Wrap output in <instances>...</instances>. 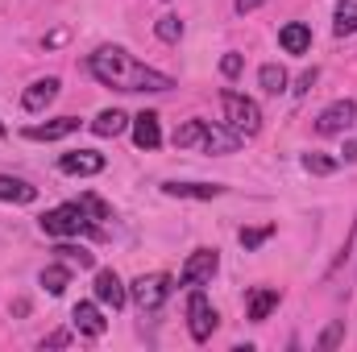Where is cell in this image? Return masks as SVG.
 <instances>
[{
  "mask_svg": "<svg viewBox=\"0 0 357 352\" xmlns=\"http://www.w3.org/2000/svg\"><path fill=\"white\" fill-rule=\"evenodd\" d=\"M88 71L104 83V88H116V91H171L175 88L171 75H162V71L137 63V58H133L129 50H121V46H100L88 58Z\"/></svg>",
  "mask_w": 357,
  "mask_h": 352,
  "instance_id": "cell-1",
  "label": "cell"
},
{
  "mask_svg": "<svg viewBox=\"0 0 357 352\" xmlns=\"http://www.w3.org/2000/svg\"><path fill=\"white\" fill-rule=\"evenodd\" d=\"M38 228L46 237H59V241H75V237H96V220H88V211L79 203H63V207H50L46 216H38Z\"/></svg>",
  "mask_w": 357,
  "mask_h": 352,
  "instance_id": "cell-2",
  "label": "cell"
},
{
  "mask_svg": "<svg viewBox=\"0 0 357 352\" xmlns=\"http://www.w3.org/2000/svg\"><path fill=\"white\" fill-rule=\"evenodd\" d=\"M220 108H225V125H229L241 141H250V137L262 133V108H258V99H250V95H241V91L225 88L220 91Z\"/></svg>",
  "mask_w": 357,
  "mask_h": 352,
  "instance_id": "cell-3",
  "label": "cell"
},
{
  "mask_svg": "<svg viewBox=\"0 0 357 352\" xmlns=\"http://www.w3.org/2000/svg\"><path fill=\"white\" fill-rule=\"evenodd\" d=\"M129 294H133V303H137L142 311H158V307L171 298V278H167V273H142V278L129 286Z\"/></svg>",
  "mask_w": 357,
  "mask_h": 352,
  "instance_id": "cell-4",
  "label": "cell"
},
{
  "mask_svg": "<svg viewBox=\"0 0 357 352\" xmlns=\"http://www.w3.org/2000/svg\"><path fill=\"white\" fill-rule=\"evenodd\" d=\"M220 269V253L216 249H195V253H187V262L178 269V286H204V282H212V273Z\"/></svg>",
  "mask_w": 357,
  "mask_h": 352,
  "instance_id": "cell-5",
  "label": "cell"
},
{
  "mask_svg": "<svg viewBox=\"0 0 357 352\" xmlns=\"http://www.w3.org/2000/svg\"><path fill=\"white\" fill-rule=\"evenodd\" d=\"M354 125H357V104H354V99H333V104L316 116V133H320V137L349 133Z\"/></svg>",
  "mask_w": 357,
  "mask_h": 352,
  "instance_id": "cell-6",
  "label": "cell"
},
{
  "mask_svg": "<svg viewBox=\"0 0 357 352\" xmlns=\"http://www.w3.org/2000/svg\"><path fill=\"white\" fill-rule=\"evenodd\" d=\"M187 332H191L195 344L212 340V332H216V311L199 290H191V298H187Z\"/></svg>",
  "mask_w": 357,
  "mask_h": 352,
  "instance_id": "cell-7",
  "label": "cell"
},
{
  "mask_svg": "<svg viewBox=\"0 0 357 352\" xmlns=\"http://www.w3.org/2000/svg\"><path fill=\"white\" fill-rule=\"evenodd\" d=\"M71 133H79V116H59V120H46V125H29V129H21L25 141H63V137H71Z\"/></svg>",
  "mask_w": 357,
  "mask_h": 352,
  "instance_id": "cell-8",
  "label": "cell"
},
{
  "mask_svg": "<svg viewBox=\"0 0 357 352\" xmlns=\"http://www.w3.org/2000/svg\"><path fill=\"white\" fill-rule=\"evenodd\" d=\"M125 298H129V290H125V282L116 278V269H100V273H96V303L121 311Z\"/></svg>",
  "mask_w": 357,
  "mask_h": 352,
  "instance_id": "cell-9",
  "label": "cell"
},
{
  "mask_svg": "<svg viewBox=\"0 0 357 352\" xmlns=\"http://www.w3.org/2000/svg\"><path fill=\"white\" fill-rule=\"evenodd\" d=\"M59 88H63V83H59L54 75H46V79H33V83L25 88V95H21V108H25V112H46V108L59 99Z\"/></svg>",
  "mask_w": 357,
  "mask_h": 352,
  "instance_id": "cell-10",
  "label": "cell"
},
{
  "mask_svg": "<svg viewBox=\"0 0 357 352\" xmlns=\"http://www.w3.org/2000/svg\"><path fill=\"white\" fill-rule=\"evenodd\" d=\"M59 170L63 175H79V178L100 175L104 170V154H96V150H71V154L59 158Z\"/></svg>",
  "mask_w": 357,
  "mask_h": 352,
  "instance_id": "cell-11",
  "label": "cell"
},
{
  "mask_svg": "<svg viewBox=\"0 0 357 352\" xmlns=\"http://www.w3.org/2000/svg\"><path fill=\"white\" fill-rule=\"evenodd\" d=\"M162 195L208 203V199H220V195H225V186H220V182H162Z\"/></svg>",
  "mask_w": 357,
  "mask_h": 352,
  "instance_id": "cell-12",
  "label": "cell"
},
{
  "mask_svg": "<svg viewBox=\"0 0 357 352\" xmlns=\"http://www.w3.org/2000/svg\"><path fill=\"white\" fill-rule=\"evenodd\" d=\"M133 145H137V150H158V145H162L158 112H137V116H133Z\"/></svg>",
  "mask_w": 357,
  "mask_h": 352,
  "instance_id": "cell-13",
  "label": "cell"
},
{
  "mask_svg": "<svg viewBox=\"0 0 357 352\" xmlns=\"http://www.w3.org/2000/svg\"><path fill=\"white\" fill-rule=\"evenodd\" d=\"M71 319H75V328H79L84 336H91V340H100V336L108 332V319H104V311H100L96 303H75Z\"/></svg>",
  "mask_w": 357,
  "mask_h": 352,
  "instance_id": "cell-14",
  "label": "cell"
},
{
  "mask_svg": "<svg viewBox=\"0 0 357 352\" xmlns=\"http://www.w3.org/2000/svg\"><path fill=\"white\" fill-rule=\"evenodd\" d=\"M278 42H282L287 54H307V50H312V29L299 25V21H291V25L278 29Z\"/></svg>",
  "mask_w": 357,
  "mask_h": 352,
  "instance_id": "cell-15",
  "label": "cell"
},
{
  "mask_svg": "<svg viewBox=\"0 0 357 352\" xmlns=\"http://www.w3.org/2000/svg\"><path fill=\"white\" fill-rule=\"evenodd\" d=\"M129 125H133V120H129L121 108H104V112L91 120V133H96V137H121Z\"/></svg>",
  "mask_w": 357,
  "mask_h": 352,
  "instance_id": "cell-16",
  "label": "cell"
},
{
  "mask_svg": "<svg viewBox=\"0 0 357 352\" xmlns=\"http://www.w3.org/2000/svg\"><path fill=\"white\" fill-rule=\"evenodd\" d=\"M0 199H4V203H33V199H38V186L25 182V178L0 175Z\"/></svg>",
  "mask_w": 357,
  "mask_h": 352,
  "instance_id": "cell-17",
  "label": "cell"
},
{
  "mask_svg": "<svg viewBox=\"0 0 357 352\" xmlns=\"http://www.w3.org/2000/svg\"><path fill=\"white\" fill-rule=\"evenodd\" d=\"M278 298H282V294H278L274 286H258V290L250 294V319H254V323H266L270 311L278 307Z\"/></svg>",
  "mask_w": 357,
  "mask_h": 352,
  "instance_id": "cell-18",
  "label": "cell"
},
{
  "mask_svg": "<svg viewBox=\"0 0 357 352\" xmlns=\"http://www.w3.org/2000/svg\"><path fill=\"white\" fill-rule=\"evenodd\" d=\"M241 145V137L233 133V129H216V125H208V133H204V150L208 154H233Z\"/></svg>",
  "mask_w": 357,
  "mask_h": 352,
  "instance_id": "cell-19",
  "label": "cell"
},
{
  "mask_svg": "<svg viewBox=\"0 0 357 352\" xmlns=\"http://www.w3.org/2000/svg\"><path fill=\"white\" fill-rule=\"evenodd\" d=\"M38 282L59 298V294H67V286H71V265H63V262H54V265H46L42 273H38Z\"/></svg>",
  "mask_w": 357,
  "mask_h": 352,
  "instance_id": "cell-20",
  "label": "cell"
},
{
  "mask_svg": "<svg viewBox=\"0 0 357 352\" xmlns=\"http://www.w3.org/2000/svg\"><path fill=\"white\" fill-rule=\"evenodd\" d=\"M333 33L337 38H354L357 33V0H341L333 8Z\"/></svg>",
  "mask_w": 357,
  "mask_h": 352,
  "instance_id": "cell-21",
  "label": "cell"
},
{
  "mask_svg": "<svg viewBox=\"0 0 357 352\" xmlns=\"http://www.w3.org/2000/svg\"><path fill=\"white\" fill-rule=\"evenodd\" d=\"M204 133H208V120H183L175 129V150H191V145H204Z\"/></svg>",
  "mask_w": 357,
  "mask_h": 352,
  "instance_id": "cell-22",
  "label": "cell"
},
{
  "mask_svg": "<svg viewBox=\"0 0 357 352\" xmlns=\"http://www.w3.org/2000/svg\"><path fill=\"white\" fill-rule=\"evenodd\" d=\"M303 170L307 175H337L341 170V158H333V154H320V150H312V154H303Z\"/></svg>",
  "mask_w": 357,
  "mask_h": 352,
  "instance_id": "cell-23",
  "label": "cell"
},
{
  "mask_svg": "<svg viewBox=\"0 0 357 352\" xmlns=\"http://www.w3.org/2000/svg\"><path fill=\"white\" fill-rule=\"evenodd\" d=\"M258 83H262V91H266V95H282L291 79H287V71H282L278 63H266V67L258 71Z\"/></svg>",
  "mask_w": 357,
  "mask_h": 352,
  "instance_id": "cell-24",
  "label": "cell"
},
{
  "mask_svg": "<svg viewBox=\"0 0 357 352\" xmlns=\"http://www.w3.org/2000/svg\"><path fill=\"white\" fill-rule=\"evenodd\" d=\"M154 33H158V42H167V46H175L178 38H183V21H178L175 13H162V17L154 21Z\"/></svg>",
  "mask_w": 357,
  "mask_h": 352,
  "instance_id": "cell-25",
  "label": "cell"
},
{
  "mask_svg": "<svg viewBox=\"0 0 357 352\" xmlns=\"http://www.w3.org/2000/svg\"><path fill=\"white\" fill-rule=\"evenodd\" d=\"M270 237H274V224H262V228H241V232H237V241H241V249H245V253H254L258 245H266Z\"/></svg>",
  "mask_w": 357,
  "mask_h": 352,
  "instance_id": "cell-26",
  "label": "cell"
},
{
  "mask_svg": "<svg viewBox=\"0 0 357 352\" xmlns=\"http://www.w3.org/2000/svg\"><path fill=\"white\" fill-rule=\"evenodd\" d=\"M341 340H345V319H333V323H328V328L320 332V340H316V349H320V352H328V349H337Z\"/></svg>",
  "mask_w": 357,
  "mask_h": 352,
  "instance_id": "cell-27",
  "label": "cell"
},
{
  "mask_svg": "<svg viewBox=\"0 0 357 352\" xmlns=\"http://www.w3.org/2000/svg\"><path fill=\"white\" fill-rule=\"evenodd\" d=\"M59 253L71 265H79V269H91V265H96V257H91L88 249H79V245H59Z\"/></svg>",
  "mask_w": 357,
  "mask_h": 352,
  "instance_id": "cell-28",
  "label": "cell"
},
{
  "mask_svg": "<svg viewBox=\"0 0 357 352\" xmlns=\"http://www.w3.org/2000/svg\"><path fill=\"white\" fill-rule=\"evenodd\" d=\"M79 207H84V211H91L96 220H112V207H108L104 199H96V195H84V199H79Z\"/></svg>",
  "mask_w": 357,
  "mask_h": 352,
  "instance_id": "cell-29",
  "label": "cell"
},
{
  "mask_svg": "<svg viewBox=\"0 0 357 352\" xmlns=\"http://www.w3.org/2000/svg\"><path fill=\"white\" fill-rule=\"evenodd\" d=\"M241 71H245V58H241V54H233V50H229V54H225V58H220V75H225V79H237V75H241Z\"/></svg>",
  "mask_w": 357,
  "mask_h": 352,
  "instance_id": "cell-30",
  "label": "cell"
},
{
  "mask_svg": "<svg viewBox=\"0 0 357 352\" xmlns=\"http://www.w3.org/2000/svg\"><path fill=\"white\" fill-rule=\"evenodd\" d=\"M67 344H71V332H50L42 340V349H67Z\"/></svg>",
  "mask_w": 357,
  "mask_h": 352,
  "instance_id": "cell-31",
  "label": "cell"
},
{
  "mask_svg": "<svg viewBox=\"0 0 357 352\" xmlns=\"http://www.w3.org/2000/svg\"><path fill=\"white\" fill-rule=\"evenodd\" d=\"M262 4H266V0H233V8H237L241 17H245V13H254V8H262Z\"/></svg>",
  "mask_w": 357,
  "mask_h": 352,
  "instance_id": "cell-32",
  "label": "cell"
},
{
  "mask_svg": "<svg viewBox=\"0 0 357 352\" xmlns=\"http://www.w3.org/2000/svg\"><path fill=\"white\" fill-rule=\"evenodd\" d=\"M312 83H316V67H312V71H303V75H299V95H303V91H312Z\"/></svg>",
  "mask_w": 357,
  "mask_h": 352,
  "instance_id": "cell-33",
  "label": "cell"
},
{
  "mask_svg": "<svg viewBox=\"0 0 357 352\" xmlns=\"http://www.w3.org/2000/svg\"><path fill=\"white\" fill-rule=\"evenodd\" d=\"M63 42H67V29H54V33L46 38V46H63Z\"/></svg>",
  "mask_w": 357,
  "mask_h": 352,
  "instance_id": "cell-34",
  "label": "cell"
},
{
  "mask_svg": "<svg viewBox=\"0 0 357 352\" xmlns=\"http://www.w3.org/2000/svg\"><path fill=\"white\" fill-rule=\"evenodd\" d=\"M341 162H357V141H349V145H345V154H341Z\"/></svg>",
  "mask_w": 357,
  "mask_h": 352,
  "instance_id": "cell-35",
  "label": "cell"
},
{
  "mask_svg": "<svg viewBox=\"0 0 357 352\" xmlns=\"http://www.w3.org/2000/svg\"><path fill=\"white\" fill-rule=\"evenodd\" d=\"M0 137H8V129H4V120H0Z\"/></svg>",
  "mask_w": 357,
  "mask_h": 352,
  "instance_id": "cell-36",
  "label": "cell"
}]
</instances>
